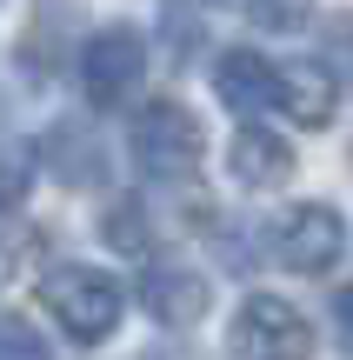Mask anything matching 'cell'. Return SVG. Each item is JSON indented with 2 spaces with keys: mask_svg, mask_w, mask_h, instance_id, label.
Listing matches in <instances>:
<instances>
[{
  "mask_svg": "<svg viewBox=\"0 0 353 360\" xmlns=\"http://www.w3.org/2000/svg\"><path fill=\"white\" fill-rule=\"evenodd\" d=\"M207 7H260V0H207Z\"/></svg>",
  "mask_w": 353,
  "mask_h": 360,
  "instance_id": "cell-15",
  "label": "cell"
},
{
  "mask_svg": "<svg viewBox=\"0 0 353 360\" xmlns=\"http://www.w3.org/2000/svg\"><path fill=\"white\" fill-rule=\"evenodd\" d=\"M127 154L147 180H187L200 167V154H207V134H200V120L180 101H147L127 127Z\"/></svg>",
  "mask_w": 353,
  "mask_h": 360,
  "instance_id": "cell-2",
  "label": "cell"
},
{
  "mask_svg": "<svg viewBox=\"0 0 353 360\" xmlns=\"http://www.w3.org/2000/svg\"><path fill=\"white\" fill-rule=\"evenodd\" d=\"M147 80V34L140 27H100L80 47V87L93 107H120Z\"/></svg>",
  "mask_w": 353,
  "mask_h": 360,
  "instance_id": "cell-5",
  "label": "cell"
},
{
  "mask_svg": "<svg viewBox=\"0 0 353 360\" xmlns=\"http://www.w3.org/2000/svg\"><path fill=\"white\" fill-rule=\"evenodd\" d=\"M13 274H20V247H13V240H0V294L13 287Z\"/></svg>",
  "mask_w": 353,
  "mask_h": 360,
  "instance_id": "cell-13",
  "label": "cell"
},
{
  "mask_svg": "<svg viewBox=\"0 0 353 360\" xmlns=\"http://www.w3.org/2000/svg\"><path fill=\"white\" fill-rule=\"evenodd\" d=\"M0 360H53V347L40 340L34 321H13V314H0Z\"/></svg>",
  "mask_w": 353,
  "mask_h": 360,
  "instance_id": "cell-11",
  "label": "cell"
},
{
  "mask_svg": "<svg viewBox=\"0 0 353 360\" xmlns=\"http://www.w3.org/2000/svg\"><path fill=\"white\" fill-rule=\"evenodd\" d=\"M140 360H187V354H140Z\"/></svg>",
  "mask_w": 353,
  "mask_h": 360,
  "instance_id": "cell-16",
  "label": "cell"
},
{
  "mask_svg": "<svg viewBox=\"0 0 353 360\" xmlns=\"http://www.w3.org/2000/svg\"><path fill=\"white\" fill-rule=\"evenodd\" d=\"M213 94H220V107H234V114H267L274 107V60L253 47H227L220 60H213Z\"/></svg>",
  "mask_w": 353,
  "mask_h": 360,
  "instance_id": "cell-8",
  "label": "cell"
},
{
  "mask_svg": "<svg viewBox=\"0 0 353 360\" xmlns=\"http://www.w3.org/2000/svg\"><path fill=\"white\" fill-rule=\"evenodd\" d=\"M274 107L293 127H327L340 107V80L327 60H280L274 67Z\"/></svg>",
  "mask_w": 353,
  "mask_h": 360,
  "instance_id": "cell-7",
  "label": "cell"
},
{
  "mask_svg": "<svg viewBox=\"0 0 353 360\" xmlns=\"http://www.w3.org/2000/svg\"><path fill=\"white\" fill-rule=\"evenodd\" d=\"M227 354L234 360H314V327L293 300L247 294L234 327H227Z\"/></svg>",
  "mask_w": 353,
  "mask_h": 360,
  "instance_id": "cell-3",
  "label": "cell"
},
{
  "mask_svg": "<svg viewBox=\"0 0 353 360\" xmlns=\"http://www.w3.org/2000/svg\"><path fill=\"white\" fill-rule=\"evenodd\" d=\"M34 167H40L34 141H20V134H0V214H13V207L34 193Z\"/></svg>",
  "mask_w": 353,
  "mask_h": 360,
  "instance_id": "cell-10",
  "label": "cell"
},
{
  "mask_svg": "<svg viewBox=\"0 0 353 360\" xmlns=\"http://www.w3.org/2000/svg\"><path fill=\"white\" fill-rule=\"evenodd\" d=\"M267 247H274V260L293 267V274H327V267H340V254H347V220H340V207H327V200H300V207H287V214L274 220Z\"/></svg>",
  "mask_w": 353,
  "mask_h": 360,
  "instance_id": "cell-4",
  "label": "cell"
},
{
  "mask_svg": "<svg viewBox=\"0 0 353 360\" xmlns=\"http://www.w3.org/2000/svg\"><path fill=\"white\" fill-rule=\"evenodd\" d=\"M227 174H234L240 187H253V193L287 187L293 180V147L280 141V134H267V127H240L234 147H227Z\"/></svg>",
  "mask_w": 353,
  "mask_h": 360,
  "instance_id": "cell-9",
  "label": "cell"
},
{
  "mask_svg": "<svg viewBox=\"0 0 353 360\" xmlns=\"http://www.w3.org/2000/svg\"><path fill=\"white\" fill-rule=\"evenodd\" d=\"M40 300H47V314L60 321V334L80 340V347L107 340V334L120 327V314H127L120 281H114L107 267H87V260H60V267H47Z\"/></svg>",
  "mask_w": 353,
  "mask_h": 360,
  "instance_id": "cell-1",
  "label": "cell"
},
{
  "mask_svg": "<svg viewBox=\"0 0 353 360\" xmlns=\"http://www.w3.org/2000/svg\"><path fill=\"white\" fill-rule=\"evenodd\" d=\"M207 300H213L207 274H194L187 260H154V267L140 274V307L154 314L160 327H194V321H207Z\"/></svg>",
  "mask_w": 353,
  "mask_h": 360,
  "instance_id": "cell-6",
  "label": "cell"
},
{
  "mask_svg": "<svg viewBox=\"0 0 353 360\" xmlns=\"http://www.w3.org/2000/svg\"><path fill=\"white\" fill-rule=\"evenodd\" d=\"M333 321H340V340H347V347H353V287H347V294H340V300H333Z\"/></svg>",
  "mask_w": 353,
  "mask_h": 360,
  "instance_id": "cell-14",
  "label": "cell"
},
{
  "mask_svg": "<svg viewBox=\"0 0 353 360\" xmlns=\"http://www.w3.org/2000/svg\"><path fill=\"white\" fill-rule=\"evenodd\" d=\"M107 240H120L127 254H147V227H140V207L120 200L114 214H107Z\"/></svg>",
  "mask_w": 353,
  "mask_h": 360,
  "instance_id": "cell-12",
  "label": "cell"
}]
</instances>
